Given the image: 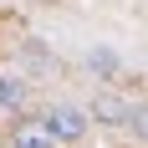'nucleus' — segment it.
<instances>
[{"label":"nucleus","instance_id":"obj_1","mask_svg":"<svg viewBox=\"0 0 148 148\" xmlns=\"http://www.w3.org/2000/svg\"><path fill=\"white\" fill-rule=\"evenodd\" d=\"M41 128L51 133V143H82L87 138V112L77 102H51L41 112Z\"/></svg>","mask_w":148,"mask_h":148},{"label":"nucleus","instance_id":"obj_2","mask_svg":"<svg viewBox=\"0 0 148 148\" xmlns=\"http://www.w3.org/2000/svg\"><path fill=\"white\" fill-rule=\"evenodd\" d=\"M87 123H107V128H143V107H133L128 97H112V92H97L92 107H82Z\"/></svg>","mask_w":148,"mask_h":148},{"label":"nucleus","instance_id":"obj_3","mask_svg":"<svg viewBox=\"0 0 148 148\" xmlns=\"http://www.w3.org/2000/svg\"><path fill=\"white\" fill-rule=\"evenodd\" d=\"M5 148H56V143H51V133L41 128V118H21L10 128V138H5Z\"/></svg>","mask_w":148,"mask_h":148},{"label":"nucleus","instance_id":"obj_4","mask_svg":"<svg viewBox=\"0 0 148 148\" xmlns=\"http://www.w3.org/2000/svg\"><path fill=\"white\" fill-rule=\"evenodd\" d=\"M26 77H10V72H0V112H21L26 107Z\"/></svg>","mask_w":148,"mask_h":148},{"label":"nucleus","instance_id":"obj_5","mask_svg":"<svg viewBox=\"0 0 148 148\" xmlns=\"http://www.w3.org/2000/svg\"><path fill=\"white\" fill-rule=\"evenodd\" d=\"M118 66H123V61H118V51H112V46H92V51H87V72H97V77H112Z\"/></svg>","mask_w":148,"mask_h":148}]
</instances>
